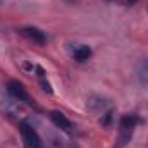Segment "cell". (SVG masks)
Instances as JSON below:
<instances>
[{
  "label": "cell",
  "instance_id": "cell-1",
  "mask_svg": "<svg viewBox=\"0 0 148 148\" xmlns=\"http://www.w3.org/2000/svg\"><path fill=\"white\" fill-rule=\"evenodd\" d=\"M19 129H21V134H23V140H24V145L26 148H38L41 147V141H40V136L38 133L26 122H21L19 124Z\"/></svg>",
  "mask_w": 148,
  "mask_h": 148
},
{
  "label": "cell",
  "instance_id": "cell-2",
  "mask_svg": "<svg viewBox=\"0 0 148 148\" xmlns=\"http://www.w3.org/2000/svg\"><path fill=\"white\" fill-rule=\"evenodd\" d=\"M21 35L26 36L29 41H33V43H38V45H43V43L47 41V35H45L41 29L33 28V26H26V28H23V29H21Z\"/></svg>",
  "mask_w": 148,
  "mask_h": 148
},
{
  "label": "cell",
  "instance_id": "cell-3",
  "mask_svg": "<svg viewBox=\"0 0 148 148\" xmlns=\"http://www.w3.org/2000/svg\"><path fill=\"white\" fill-rule=\"evenodd\" d=\"M7 90H9V93H10L14 98H17V100H24V102L29 100L28 91L24 90V86H23L19 81H10V83L7 84Z\"/></svg>",
  "mask_w": 148,
  "mask_h": 148
},
{
  "label": "cell",
  "instance_id": "cell-4",
  "mask_svg": "<svg viewBox=\"0 0 148 148\" xmlns=\"http://www.w3.org/2000/svg\"><path fill=\"white\" fill-rule=\"evenodd\" d=\"M50 121H52L57 127H60V129H64V131H71V129H73V124L69 122V119L59 110L50 112Z\"/></svg>",
  "mask_w": 148,
  "mask_h": 148
},
{
  "label": "cell",
  "instance_id": "cell-5",
  "mask_svg": "<svg viewBox=\"0 0 148 148\" xmlns=\"http://www.w3.org/2000/svg\"><path fill=\"white\" fill-rule=\"evenodd\" d=\"M138 122H140V119H138L136 115H122V119H121V122H119V127H121L122 133L131 134V131L134 129V126H136Z\"/></svg>",
  "mask_w": 148,
  "mask_h": 148
},
{
  "label": "cell",
  "instance_id": "cell-6",
  "mask_svg": "<svg viewBox=\"0 0 148 148\" xmlns=\"http://www.w3.org/2000/svg\"><path fill=\"white\" fill-rule=\"evenodd\" d=\"M136 74L141 84H148V59H141L136 66Z\"/></svg>",
  "mask_w": 148,
  "mask_h": 148
},
{
  "label": "cell",
  "instance_id": "cell-7",
  "mask_svg": "<svg viewBox=\"0 0 148 148\" xmlns=\"http://www.w3.org/2000/svg\"><path fill=\"white\" fill-rule=\"evenodd\" d=\"M90 55H91V50L86 45H79L77 48H74V52H73V57L76 60H86Z\"/></svg>",
  "mask_w": 148,
  "mask_h": 148
},
{
  "label": "cell",
  "instance_id": "cell-8",
  "mask_svg": "<svg viewBox=\"0 0 148 148\" xmlns=\"http://www.w3.org/2000/svg\"><path fill=\"white\" fill-rule=\"evenodd\" d=\"M105 105V100L103 98H95V97H91L90 100H88V109L90 110H98V109H102Z\"/></svg>",
  "mask_w": 148,
  "mask_h": 148
},
{
  "label": "cell",
  "instance_id": "cell-9",
  "mask_svg": "<svg viewBox=\"0 0 148 148\" xmlns=\"http://www.w3.org/2000/svg\"><path fill=\"white\" fill-rule=\"evenodd\" d=\"M112 115H114V112H107L105 115H103V119H102V126H105V127H109L110 126V121H112Z\"/></svg>",
  "mask_w": 148,
  "mask_h": 148
},
{
  "label": "cell",
  "instance_id": "cell-10",
  "mask_svg": "<svg viewBox=\"0 0 148 148\" xmlns=\"http://www.w3.org/2000/svg\"><path fill=\"white\" fill-rule=\"evenodd\" d=\"M40 84H41L43 91H47V93H52V86H50V83H48V81H45V77H40Z\"/></svg>",
  "mask_w": 148,
  "mask_h": 148
},
{
  "label": "cell",
  "instance_id": "cell-11",
  "mask_svg": "<svg viewBox=\"0 0 148 148\" xmlns=\"http://www.w3.org/2000/svg\"><path fill=\"white\" fill-rule=\"evenodd\" d=\"M38 148H43V147H38Z\"/></svg>",
  "mask_w": 148,
  "mask_h": 148
}]
</instances>
